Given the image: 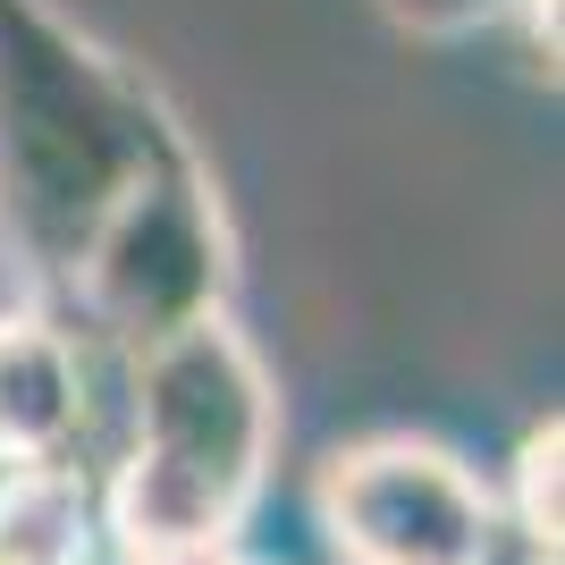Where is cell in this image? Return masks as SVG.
<instances>
[{
  "mask_svg": "<svg viewBox=\"0 0 565 565\" xmlns=\"http://www.w3.org/2000/svg\"><path fill=\"white\" fill-rule=\"evenodd\" d=\"M194 152L169 102L51 0H0V254L25 287L68 296L110 203Z\"/></svg>",
  "mask_w": 565,
  "mask_h": 565,
  "instance_id": "6da1fadb",
  "label": "cell"
},
{
  "mask_svg": "<svg viewBox=\"0 0 565 565\" xmlns=\"http://www.w3.org/2000/svg\"><path fill=\"white\" fill-rule=\"evenodd\" d=\"M279 448V397L228 312L127 354V456L102 490L118 557L178 541H236Z\"/></svg>",
  "mask_w": 565,
  "mask_h": 565,
  "instance_id": "7a4b0ae2",
  "label": "cell"
},
{
  "mask_svg": "<svg viewBox=\"0 0 565 565\" xmlns=\"http://www.w3.org/2000/svg\"><path fill=\"white\" fill-rule=\"evenodd\" d=\"M228 287H236V245L220 220V194L203 161L178 152L110 203V220L68 270V305L118 354H143L152 338L228 312Z\"/></svg>",
  "mask_w": 565,
  "mask_h": 565,
  "instance_id": "3957f363",
  "label": "cell"
},
{
  "mask_svg": "<svg viewBox=\"0 0 565 565\" xmlns=\"http://www.w3.org/2000/svg\"><path fill=\"white\" fill-rule=\"evenodd\" d=\"M338 565H498V490L439 439H354L321 465Z\"/></svg>",
  "mask_w": 565,
  "mask_h": 565,
  "instance_id": "277c9868",
  "label": "cell"
},
{
  "mask_svg": "<svg viewBox=\"0 0 565 565\" xmlns=\"http://www.w3.org/2000/svg\"><path fill=\"white\" fill-rule=\"evenodd\" d=\"M76 430H85V354H76V330H60L43 312L0 321V465L68 456Z\"/></svg>",
  "mask_w": 565,
  "mask_h": 565,
  "instance_id": "5b68a950",
  "label": "cell"
},
{
  "mask_svg": "<svg viewBox=\"0 0 565 565\" xmlns=\"http://www.w3.org/2000/svg\"><path fill=\"white\" fill-rule=\"evenodd\" d=\"M94 490L68 456L0 465V565H85L94 548Z\"/></svg>",
  "mask_w": 565,
  "mask_h": 565,
  "instance_id": "8992f818",
  "label": "cell"
},
{
  "mask_svg": "<svg viewBox=\"0 0 565 565\" xmlns=\"http://www.w3.org/2000/svg\"><path fill=\"white\" fill-rule=\"evenodd\" d=\"M557 456H565V430L541 423L532 439L515 448V490L498 498V515H507V532H515L532 557H557Z\"/></svg>",
  "mask_w": 565,
  "mask_h": 565,
  "instance_id": "52a82bcc",
  "label": "cell"
},
{
  "mask_svg": "<svg viewBox=\"0 0 565 565\" xmlns=\"http://www.w3.org/2000/svg\"><path fill=\"white\" fill-rule=\"evenodd\" d=\"M523 0H380V18L423 34V43H456V34H481V25H507Z\"/></svg>",
  "mask_w": 565,
  "mask_h": 565,
  "instance_id": "ba28073f",
  "label": "cell"
},
{
  "mask_svg": "<svg viewBox=\"0 0 565 565\" xmlns=\"http://www.w3.org/2000/svg\"><path fill=\"white\" fill-rule=\"evenodd\" d=\"M127 565H245V557H236V541H178V548H143Z\"/></svg>",
  "mask_w": 565,
  "mask_h": 565,
  "instance_id": "9c48e42d",
  "label": "cell"
}]
</instances>
